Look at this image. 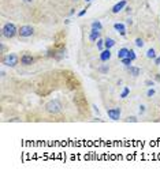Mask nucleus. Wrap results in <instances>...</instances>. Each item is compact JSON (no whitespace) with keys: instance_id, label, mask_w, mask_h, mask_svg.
<instances>
[{"instance_id":"1","label":"nucleus","mask_w":160,"mask_h":177,"mask_svg":"<svg viewBox=\"0 0 160 177\" xmlns=\"http://www.w3.org/2000/svg\"><path fill=\"white\" fill-rule=\"evenodd\" d=\"M1 34H3V37H6V38H14L15 36L18 34V29H17V26H15L14 23H6L4 26H3V29H1Z\"/></svg>"},{"instance_id":"2","label":"nucleus","mask_w":160,"mask_h":177,"mask_svg":"<svg viewBox=\"0 0 160 177\" xmlns=\"http://www.w3.org/2000/svg\"><path fill=\"white\" fill-rule=\"evenodd\" d=\"M62 108H63V105H62V102L59 100L49 101L48 104L45 105V110L48 112L49 115H56V113H59L62 110Z\"/></svg>"},{"instance_id":"3","label":"nucleus","mask_w":160,"mask_h":177,"mask_svg":"<svg viewBox=\"0 0 160 177\" xmlns=\"http://www.w3.org/2000/svg\"><path fill=\"white\" fill-rule=\"evenodd\" d=\"M1 63H3L4 66H7V67L14 68V67L18 66V63H19V57H18L15 53H8V55H6L4 57H3Z\"/></svg>"},{"instance_id":"4","label":"nucleus","mask_w":160,"mask_h":177,"mask_svg":"<svg viewBox=\"0 0 160 177\" xmlns=\"http://www.w3.org/2000/svg\"><path fill=\"white\" fill-rule=\"evenodd\" d=\"M34 34V29L29 25H23L18 29V36L22 37V38H28V37H32Z\"/></svg>"},{"instance_id":"5","label":"nucleus","mask_w":160,"mask_h":177,"mask_svg":"<svg viewBox=\"0 0 160 177\" xmlns=\"http://www.w3.org/2000/svg\"><path fill=\"white\" fill-rule=\"evenodd\" d=\"M121 113H122L121 108H111V109H107V115H108V117H110L111 120H114V121H118V120L121 119Z\"/></svg>"},{"instance_id":"6","label":"nucleus","mask_w":160,"mask_h":177,"mask_svg":"<svg viewBox=\"0 0 160 177\" xmlns=\"http://www.w3.org/2000/svg\"><path fill=\"white\" fill-rule=\"evenodd\" d=\"M126 5H127L126 0H121L119 3H117V4L111 8V12H112V14H118V12H121L123 8H126Z\"/></svg>"},{"instance_id":"7","label":"nucleus","mask_w":160,"mask_h":177,"mask_svg":"<svg viewBox=\"0 0 160 177\" xmlns=\"http://www.w3.org/2000/svg\"><path fill=\"white\" fill-rule=\"evenodd\" d=\"M100 36H101V30H97V29H93L90 30V33H89V40L92 41V42H96L97 40L100 38Z\"/></svg>"},{"instance_id":"8","label":"nucleus","mask_w":160,"mask_h":177,"mask_svg":"<svg viewBox=\"0 0 160 177\" xmlns=\"http://www.w3.org/2000/svg\"><path fill=\"white\" fill-rule=\"evenodd\" d=\"M33 63H34V57L32 55H23L21 57V64H23V66H32Z\"/></svg>"},{"instance_id":"9","label":"nucleus","mask_w":160,"mask_h":177,"mask_svg":"<svg viewBox=\"0 0 160 177\" xmlns=\"http://www.w3.org/2000/svg\"><path fill=\"white\" fill-rule=\"evenodd\" d=\"M111 59V49H104V51H101V53H100V60H101L103 63L108 62Z\"/></svg>"},{"instance_id":"10","label":"nucleus","mask_w":160,"mask_h":177,"mask_svg":"<svg viewBox=\"0 0 160 177\" xmlns=\"http://www.w3.org/2000/svg\"><path fill=\"white\" fill-rule=\"evenodd\" d=\"M127 71L130 74L133 78H137L138 75H141V70L138 67H134V66H130V67H127Z\"/></svg>"},{"instance_id":"11","label":"nucleus","mask_w":160,"mask_h":177,"mask_svg":"<svg viewBox=\"0 0 160 177\" xmlns=\"http://www.w3.org/2000/svg\"><path fill=\"white\" fill-rule=\"evenodd\" d=\"M115 40L114 38H110V37H107V38H104V46H106L107 49H111L112 46H115Z\"/></svg>"},{"instance_id":"12","label":"nucleus","mask_w":160,"mask_h":177,"mask_svg":"<svg viewBox=\"0 0 160 177\" xmlns=\"http://www.w3.org/2000/svg\"><path fill=\"white\" fill-rule=\"evenodd\" d=\"M127 53H129V49L127 48H121L119 51H118V59L122 60V59L127 57Z\"/></svg>"},{"instance_id":"13","label":"nucleus","mask_w":160,"mask_h":177,"mask_svg":"<svg viewBox=\"0 0 160 177\" xmlns=\"http://www.w3.org/2000/svg\"><path fill=\"white\" fill-rule=\"evenodd\" d=\"M114 29L117 30L118 33H121V31H125V25L123 23H119V22H117V23H114Z\"/></svg>"},{"instance_id":"14","label":"nucleus","mask_w":160,"mask_h":177,"mask_svg":"<svg viewBox=\"0 0 160 177\" xmlns=\"http://www.w3.org/2000/svg\"><path fill=\"white\" fill-rule=\"evenodd\" d=\"M146 57L148 59H156V51L153 48H150L146 51Z\"/></svg>"},{"instance_id":"15","label":"nucleus","mask_w":160,"mask_h":177,"mask_svg":"<svg viewBox=\"0 0 160 177\" xmlns=\"http://www.w3.org/2000/svg\"><path fill=\"white\" fill-rule=\"evenodd\" d=\"M127 57L130 59V60H133V62H134V60H136V59H137V55H136V52H134L133 49H129V53H127Z\"/></svg>"},{"instance_id":"16","label":"nucleus","mask_w":160,"mask_h":177,"mask_svg":"<svg viewBox=\"0 0 160 177\" xmlns=\"http://www.w3.org/2000/svg\"><path fill=\"white\" fill-rule=\"evenodd\" d=\"M97 48H99V51L101 52V51H104V40H101V38H99L97 40Z\"/></svg>"},{"instance_id":"17","label":"nucleus","mask_w":160,"mask_h":177,"mask_svg":"<svg viewBox=\"0 0 160 177\" xmlns=\"http://www.w3.org/2000/svg\"><path fill=\"white\" fill-rule=\"evenodd\" d=\"M92 27L93 29H97V30H103V25L99 22V21H94L92 22Z\"/></svg>"},{"instance_id":"18","label":"nucleus","mask_w":160,"mask_h":177,"mask_svg":"<svg viewBox=\"0 0 160 177\" xmlns=\"http://www.w3.org/2000/svg\"><path fill=\"white\" fill-rule=\"evenodd\" d=\"M121 62H122V64H123V66H126V67H130V64L133 63V60H130L129 57H125V59H122Z\"/></svg>"},{"instance_id":"19","label":"nucleus","mask_w":160,"mask_h":177,"mask_svg":"<svg viewBox=\"0 0 160 177\" xmlns=\"http://www.w3.org/2000/svg\"><path fill=\"white\" fill-rule=\"evenodd\" d=\"M129 93H130V89H129V87H125L123 91L121 93V98H126V97L129 96Z\"/></svg>"},{"instance_id":"20","label":"nucleus","mask_w":160,"mask_h":177,"mask_svg":"<svg viewBox=\"0 0 160 177\" xmlns=\"http://www.w3.org/2000/svg\"><path fill=\"white\" fill-rule=\"evenodd\" d=\"M144 44L145 42H144V40L142 38H137L136 40V46L137 48H142V46H144Z\"/></svg>"},{"instance_id":"21","label":"nucleus","mask_w":160,"mask_h":177,"mask_svg":"<svg viewBox=\"0 0 160 177\" xmlns=\"http://www.w3.org/2000/svg\"><path fill=\"white\" fill-rule=\"evenodd\" d=\"M125 121H127V123H137V121H138V119H137L136 116H129V117H127V119H125Z\"/></svg>"},{"instance_id":"22","label":"nucleus","mask_w":160,"mask_h":177,"mask_svg":"<svg viewBox=\"0 0 160 177\" xmlns=\"http://www.w3.org/2000/svg\"><path fill=\"white\" fill-rule=\"evenodd\" d=\"M155 93H156L155 89H149V90L146 91V96H148V97H153V96H155Z\"/></svg>"},{"instance_id":"23","label":"nucleus","mask_w":160,"mask_h":177,"mask_svg":"<svg viewBox=\"0 0 160 177\" xmlns=\"http://www.w3.org/2000/svg\"><path fill=\"white\" fill-rule=\"evenodd\" d=\"M108 71H110V67H107V66H104V67H100V72H103V74H107Z\"/></svg>"},{"instance_id":"24","label":"nucleus","mask_w":160,"mask_h":177,"mask_svg":"<svg viewBox=\"0 0 160 177\" xmlns=\"http://www.w3.org/2000/svg\"><path fill=\"white\" fill-rule=\"evenodd\" d=\"M86 11H88V7H85L82 11H79V12H78V16H83V15L86 14Z\"/></svg>"},{"instance_id":"25","label":"nucleus","mask_w":160,"mask_h":177,"mask_svg":"<svg viewBox=\"0 0 160 177\" xmlns=\"http://www.w3.org/2000/svg\"><path fill=\"white\" fill-rule=\"evenodd\" d=\"M138 112H140V115H144V112H145V106L141 105V106H140V109H138Z\"/></svg>"},{"instance_id":"26","label":"nucleus","mask_w":160,"mask_h":177,"mask_svg":"<svg viewBox=\"0 0 160 177\" xmlns=\"http://www.w3.org/2000/svg\"><path fill=\"white\" fill-rule=\"evenodd\" d=\"M145 85L146 86H153V85H155V82L153 81H145Z\"/></svg>"},{"instance_id":"27","label":"nucleus","mask_w":160,"mask_h":177,"mask_svg":"<svg viewBox=\"0 0 160 177\" xmlns=\"http://www.w3.org/2000/svg\"><path fill=\"white\" fill-rule=\"evenodd\" d=\"M22 1H23V3H26V4H32L34 0H22Z\"/></svg>"},{"instance_id":"28","label":"nucleus","mask_w":160,"mask_h":177,"mask_svg":"<svg viewBox=\"0 0 160 177\" xmlns=\"http://www.w3.org/2000/svg\"><path fill=\"white\" fill-rule=\"evenodd\" d=\"M155 64H156V66H160V57H156L155 59Z\"/></svg>"},{"instance_id":"29","label":"nucleus","mask_w":160,"mask_h":177,"mask_svg":"<svg viewBox=\"0 0 160 177\" xmlns=\"http://www.w3.org/2000/svg\"><path fill=\"white\" fill-rule=\"evenodd\" d=\"M93 109H94V112H96L97 115H99V113H100V112H99V109H97V106H96V105H93Z\"/></svg>"},{"instance_id":"30","label":"nucleus","mask_w":160,"mask_h":177,"mask_svg":"<svg viewBox=\"0 0 160 177\" xmlns=\"http://www.w3.org/2000/svg\"><path fill=\"white\" fill-rule=\"evenodd\" d=\"M122 36V37H125V36H126V30H125V31H121V33H119Z\"/></svg>"},{"instance_id":"31","label":"nucleus","mask_w":160,"mask_h":177,"mask_svg":"<svg viewBox=\"0 0 160 177\" xmlns=\"http://www.w3.org/2000/svg\"><path fill=\"white\" fill-rule=\"evenodd\" d=\"M4 51H6V46L1 44V53H4Z\"/></svg>"},{"instance_id":"32","label":"nucleus","mask_w":160,"mask_h":177,"mask_svg":"<svg viewBox=\"0 0 160 177\" xmlns=\"http://www.w3.org/2000/svg\"><path fill=\"white\" fill-rule=\"evenodd\" d=\"M126 22H127V23H129V25H131V23H133V21H131V18H129V19H127Z\"/></svg>"},{"instance_id":"33","label":"nucleus","mask_w":160,"mask_h":177,"mask_svg":"<svg viewBox=\"0 0 160 177\" xmlns=\"http://www.w3.org/2000/svg\"><path fill=\"white\" fill-rule=\"evenodd\" d=\"M125 11H126V12H130V11H131V7H126V10H125Z\"/></svg>"},{"instance_id":"34","label":"nucleus","mask_w":160,"mask_h":177,"mask_svg":"<svg viewBox=\"0 0 160 177\" xmlns=\"http://www.w3.org/2000/svg\"><path fill=\"white\" fill-rule=\"evenodd\" d=\"M85 1H88V3H90V1H92V0H85Z\"/></svg>"}]
</instances>
